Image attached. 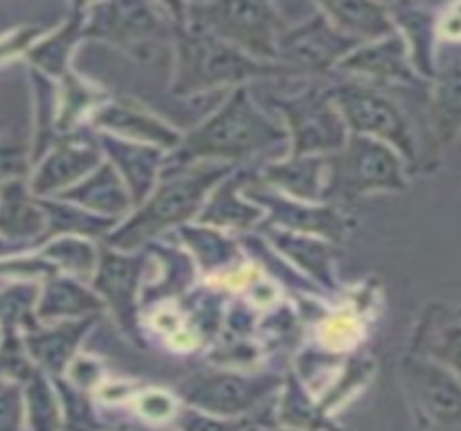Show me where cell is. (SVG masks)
<instances>
[{
	"instance_id": "cell-22",
	"label": "cell",
	"mask_w": 461,
	"mask_h": 431,
	"mask_svg": "<svg viewBox=\"0 0 461 431\" xmlns=\"http://www.w3.org/2000/svg\"><path fill=\"white\" fill-rule=\"evenodd\" d=\"M259 182L306 203H326L328 157L321 156H289L276 160L259 171Z\"/></svg>"
},
{
	"instance_id": "cell-41",
	"label": "cell",
	"mask_w": 461,
	"mask_h": 431,
	"mask_svg": "<svg viewBox=\"0 0 461 431\" xmlns=\"http://www.w3.org/2000/svg\"><path fill=\"white\" fill-rule=\"evenodd\" d=\"M177 427L179 431H246L249 423L241 418H224L194 410V408H185L177 414Z\"/></svg>"
},
{
	"instance_id": "cell-32",
	"label": "cell",
	"mask_w": 461,
	"mask_h": 431,
	"mask_svg": "<svg viewBox=\"0 0 461 431\" xmlns=\"http://www.w3.org/2000/svg\"><path fill=\"white\" fill-rule=\"evenodd\" d=\"M283 397L278 403V421L287 429L298 431H337L328 421V414L321 410L320 403L311 400V395L302 386L300 378L294 373L283 382Z\"/></svg>"
},
{
	"instance_id": "cell-37",
	"label": "cell",
	"mask_w": 461,
	"mask_h": 431,
	"mask_svg": "<svg viewBox=\"0 0 461 431\" xmlns=\"http://www.w3.org/2000/svg\"><path fill=\"white\" fill-rule=\"evenodd\" d=\"M433 123L438 139L448 143L461 130V72L448 74L442 80L433 100Z\"/></svg>"
},
{
	"instance_id": "cell-9",
	"label": "cell",
	"mask_w": 461,
	"mask_h": 431,
	"mask_svg": "<svg viewBox=\"0 0 461 431\" xmlns=\"http://www.w3.org/2000/svg\"><path fill=\"white\" fill-rule=\"evenodd\" d=\"M283 382L274 373L246 375L235 371H212L185 380L179 386V395L194 410L224 418H241L283 389Z\"/></svg>"
},
{
	"instance_id": "cell-7",
	"label": "cell",
	"mask_w": 461,
	"mask_h": 431,
	"mask_svg": "<svg viewBox=\"0 0 461 431\" xmlns=\"http://www.w3.org/2000/svg\"><path fill=\"white\" fill-rule=\"evenodd\" d=\"M270 108L285 119L291 140V156H334L349 139L330 89H311L287 97H270Z\"/></svg>"
},
{
	"instance_id": "cell-39",
	"label": "cell",
	"mask_w": 461,
	"mask_h": 431,
	"mask_svg": "<svg viewBox=\"0 0 461 431\" xmlns=\"http://www.w3.org/2000/svg\"><path fill=\"white\" fill-rule=\"evenodd\" d=\"M65 100H60V114H59V130L60 136L65 132H71L76 119L80 117L86 108L95 103V91L86 86L82 80L74 78V76H65Z\"/></svg>"
},
{
	"instance_id": "cell-19",
	"label": "cell",
	"mask_w": 461,
	"mask_h": 431,
	"mask_svg": "<svg viewBox=\"0 0 461 431\" xmlns=\"http://www.w3.org/2000/svg\"><path fill=\"white\" fill-rule=\"evenodd\" d=\"M54 199L68 201V203L78 205L82 210L91 211V214L111 218V220L117 222L125 220L134 211L128 185L121 179V175L114 171L111 162H102L82 182L71 185L69 190L54 196Z\"/></svg>"
},
{
	"instance_id": "cell-18",
	"label": "cell",
	"mask_w": 461,
	"mask_h": 431,
	"mask_svg": "<svg viewBox=\"0 0 461 431\" xmlns=\"http://www.w3.org/2000/svg\"><path fill=\"white\" fill-rule=\"evenodd\" d=\"M257 175H252L249 168H240V171L235 168L207 196L196 222L213 229H238V231L255 229L263 220V210L246 199L244 185L257 179Z\"/></svg>"
},
{
	"instance_id": "cell-43",
	"label": "cell",
	"mask_w": 461,
	"mask_h": 431,
	"mask_svg": "<svg viewBox=\"0 0 461 431\" xmlns=\"http://www.w3.org/2000/svg\"><path fill=\"white\" fill-rule=\"evenodd\" d=\"M24 395L18 384H0V431H22Z\"/></svg>"
},
{
	"instance_id": "cell-6",
	"label": "cell",
	"mask_w": 461,
	"mask_h": 431,
	"mask_svg": "<svg viewBox=\"0 0 461 431\" xmlns=\"http://www.w3.org/2000/svg\"><path fill=\"white\" fill-rule=\"evenodd\" d=\"M408 188L403 157L375 139L351 134L339 154L328 156V201H351L371 193Z\"/></svg>"
},
{
	"instance_id": "cell-42",
	"label": "cell",
	"mask_w": 461,
	"mask_h": 431,
	"mask_svg": "<svg viewBox=\"0 0 461 431\" xmlns=\"http://www.w3.org/2000/svg\"><path fill=\"white\" fill-rule=\"evenodd\" d=\"M31 166L32 160L29 147L15 143V140H3L0 143V185L26 179Z\"/></svg>"
},
{
	"instance_id": "cell-27",
	"label": "cell",
	"mask_w": 461,
	"mask_h": 431,
	"mask_svg": "<svg viewBox=\"0 0 461 431\" xmlns=\"http://www.w3.org/2000/svg\"><path fill=\"white\" fill-rule=\"evenodd\" d=\"M177 236L188 247L201 270L207 274L230 270V267L241 264V247L235 239L221 233V229L196 222V225L179 227Z\"/></svg>"
},
{
	"instance_id": "cell-28",
	"label": "cell",
	"mask_w": 461,
	"mask_h": 431,
	"mask_svg": "<svg viewBox=\"0 0 461 431\" xmlns=\"http://www.w3.org/2000/svg\"><path fill=\"white\" fill-rule=\"evenodd\" d=\"M40 201H41L43 211H46V220H48L43 244L65 236H76L85 239H104L114 227L119 225L117 220L91 214V211L82 210V207L74 203H68V201H60V199H40Z\"/></svg>"
},
{
	"instance_id": "cell-14",
	"label": "cell",
	"mask_w": 461,
	"mask_h": 431,
	"mask_svg": "<svg viewBox=\"0 0 461 431\" xmlns=\"http://www.w3.org/2000/svg\"><path fill=\"white\" fill-rule=\"evenodd\" d=\"M102 149L97 139L68 136L54 145L35 165L29 188L37 199H54L102 165Z\"/></svg>"
},
{
	"instance_id": "cell-5",
	"label": "cell",
	"mask_w": 461,
	"mask_h": 431,
	"mask_svg": "<svg viewBox=\"0 0 461 431\" xmlns=\"http://www.w3.org/2000/svg\"><path fill=\"white\" fill-rule=\"evenodd\" d=\"M179 18L175 4L102 3L86 7L85 40H100L121 48L136 58L173 43Z\"/></svg>"
},
{
	"instance_id": "cell-20",
	"label": "cell",
	"mask_w": 461,
	"mask_h": 431,
	"mask_svg": "<svg viewBox=\"0 0 461 431\" xmlns=\"http://www.w3.org/2000/svg\"><path fill=\"white\" fill-rule=\"evenodd\" d=\"M46 211L26 179L0 185V236L37 250L46 238Z\"/></svg>"
},
{
	"instance_id": "cell-38",
	"label": "cell",
	"mask_w": 461,
	"mask_h": 431,
	"mask_svg": "<svg viewBox=\"0 0 461 431\" xmlns=\"http://www.w3.org/2000/svg\"><path fill=\"white\" fill-rule=\"evenodd\" d=\"M373 373H375V360L362 358V356L349 358L348 363H345L343 373L339 375L332 389L328 391L326 397L320 401L321 410L328 412L332 410V408L341 406L345 400H349L351 392L360 391L362 386L371 380Z\"/></svg>"
},
{
	"instance_id": "cell-34",
	"label": "cell",
	"mask_w": 461,
	"mask_h": 431,
	"mask_svg": "<svg viewBox=\"0 0 461 431\" xmlns=\"http://www.w3.org/2000/svg\"><path fill=\"white\" fill-rule=\"evenodd\" d=\"M37 253H40L43 259L50 261L59 272H65V274L74 278L95 274L97 259H100V255H97V250L91 242L76 236L50 239V242H46L43 247L37 248Z\"/></svg>"
},
{
	"instance_id": "cell-45",
	"label": "cell",
	"mask_w": 461,
	"mask_h": 431,
	"mask_svg": "<svg viewBox=\"0 0 461 431\" xmlns=\"http://www.w3.org/2000/svg\"><path fill=\"white\" fill-rule=\"evenodd\" d=\"M438 35H442L444 40H461V4H455L448 13L442 15V20L438 22Z\"/></svg>"
},
{
	"instance_id": "cell-33",
	"label": "cell",
	"mask_w": 461,
	"mask_h": 431,
	"mask_svg": "<svg viewBox=\"0 0 461 431\" xmlns=\"http://www.w3.org/2000/svg\"><path fill=\"white\" fill-rule=\"evenodd\" d=\"M422 356L436 360L461 380V318L425 321L419 328Z\"/></svg>"
},
{
	"instance_id": "cell-24",
	"label": "cell",
	"mask_w": 461,
	"mask_h": 431,
	"mask_svg": "<svg viewBox=\"0 0 461 431\" xmlns=\"http://www.w3.org/2000/svg\"><path fill=\"white\" fill-rule=\"evenodd\" d=\"M104 302L95 289L82 285L80 278L57 274L43 283L35 318L40 324H57V321L100 318Z\"/></svg>"
},
{
	"instance_id": "cell-44",
	"label": "cell",
	"mask_w": 461,
	"mask_h": 431,
	"mask_svg": "<svg viewBox=\"0 0 461 431\" xmlns=\"http://www.w3.org/2000/svg\"><path fill=\"white\" fill-rule=\"evenodd\" d=\"M139 410L142 417L149 418V421L160 423V421H167V418L175 417L177 406H175V400L171 395H167V392L151 391V392H145V395L140 397Z\"/></svg>"
},
{
	"instance_id": "cell-10",
	"label": "cell",
	"mask_w": 461,
	"mask_h": 431,
	"mask_svg": "<svg viewBox=\"0 0 461 431\" xmlns=\"http://www.w3.org/2000/svg\"><path fill=\"white\" fill-rule=\"evenodd\" d=\"M244 196L259 205L263 214H267L266 225L283 229V231L321 238L337 244L343 242L349 229L354 227V220L345 216L334 203H306V201L291 199L270 185L261 184L259 175L244 185Z\"/></svg>"
},
{
	"instance_id": "cell-23",
	"label": "cell",
	"mask_w": 461,
	"mask_h": 431,
	"mask_svg": "<svg viewBox=\"0 0 461 431\" xmlns=\"http://www.w3.org/2000/svg\"><path fill=\"white\" fill-rule=\"evenodd\" d=\"M263 238L270 242L276 253L287 257L291 264H295L302 272H306L317 287L334 292L337 289V276H334V247L321 238L302 236V233L283 231V229L263 225Z\"/></svg>"
},
{
	"instance_id": "cell-48",
	"label": "cell",
	"mask_w": 461,
	"mask_h": 431,
	"mask_svg": "<svg viewBox=\"0 0 461 431\" xmlns=\"http://www.w3.org/2000/svg\"><path fill=\"white\" fill-rule=\"evenodd\" d=\"M136 431H171V429H162V427H139Z\"/></svg>"
},
{
	"instance_id": "cell-8",
	"label": "cell",
	"mask_w": 461,
	"mask_h": 431,
	"mask_svg": "<svg viewBox=\"0 0 461 431\" xmlns=\"http://www.w3.org/2000/svg\"><path fill=\"white\" fill-rule=\"evenodd\" d=\"M330 95L351 134L393 147L403 160H416V140L402 108L380 91L360 85L332 86Z\"/></svg>"
},
{
	"instance_id": "cell-15",
	"label": "cell",
	"mask_w": 461,
	"mask_h": 431,
	"mask_svg": "<svg viewBox=\"0 0 461 431\" xmlns=\"http://www.w3.org/2000/svg\"><path fill=\"white\" fill-rule=\"evenodd\" d=\"M93 125L97 132L117 136V139L131 140V143L151 145L162 151L177 149L184 140V134L168 125L164 119L139 106L134 102H106L100 103L95 114H93Z\"/></svg>"
},
{
	"instance_id": "cell-35",
	"label": "cell",
	"mask_w": 461,
	"mask_h": 431,
	"mask_svg": "<svg viewBox=\"0 0 461 431\" xmlns=\"http://www.w3.org/2000/svg\"><path fill=\"white\" fill-rule=\"evenodd\" d=\"M149 250L158 255V259L167 265V276L158 278L153 285L142 287L140 292V307L145 304L160 302V300L179 296L184 293L188 285L192 283V274H194V267H192V261L188 255L179 253L175 248H167L162 244H149Z\"/></svg>"
},
{
	"instance_id": "cell-40",
	"label": "cell",
	"mask_w": 461,
	"mask_h": 431,
	"mask_svg": "<svg viewBox=\"0 0 461 431\" xmlns=\"http://www.w3.org/2000/svg\"><path fill=\"white\" fill-rule=\"evenodd\" d=\"M57 392L63 401L65 418H68L69 431H95L97 423L93 417V410L86 401L85 392H80L76 386H71L63 378H52Z\"/></svg>"
},
{
	"instance_id": "cell-30",
	"label": "cell",
	"mask_w": 461,
	"mask_h": 431,
	"mask_svg": "<svg viewBox=\"0 0 461 431\" xmlns=\"http://www.w3.org/2000/svg\"><path fill=\"white\" fill-rule=\"evenodd\" d=\"M394 29L403 32V41L408 46L410 61L414 72L433 76V35L438 26L427 11L414 7H391Z\"/></svg>"
},
{
	"instance_id": "cell-21",
	"label": "cell",
	"mask_w": 461,
	"mask_h": 431,
	"mask_svg": "<svg viewBox=\"0 0 461 431\" xmlns=\"http://www.w3.org/2000/svg\"><path fill=\"white\" fill-rule=\"evenodd\" d=\"M339 67L343 72L365 76V78L380 80V83H414L416 78L408 46L399 31L384 40L362 43L349 57L343 58Z\"/></svg>"
},
{
	"instance_id": "cell-49",
	"label": "cell",
	"mask_w": 461,
	"mask_h": 431,
	"mask_svg": "<svg viewBox=\"0 0 461 431\" xmlns=\"http://www.w3.org/2000/svg\"><path fill=\"white\" fill-rule=\"evenodd\" d=\"M0 339H3V330H0Z\"/></svg>"
},
{
	"instance_id": "cell-3",
	"label": "cell",
	"mask_w": 461,
	"mask_h": 431,
	"mask_svg": "<svg viewBox=\"0 0 461 431\" xmlns=\"http://www.w3.org/2000/svg\"><path fill=\"white\" fill-rule=\"evenodd\" d=\"M173 50L175 76L171 91L177 97H194L227 86L240 89L252 80L300 76L287 65L250 57L212 32L194 29L181 20L175 31Z\"/></svg>"
},
{
	"instance_id": "cell-36",
	"label": "cell",
	"mask_w": 461,
	"mask_h": 431,
	"mask_svg": "<svg viewBox=\"0 0 461 431\" xmlns=\"http://www.w3.org/2000/svg\"><path fill=\"white\" fill-rule=\"evenodd\" d=\"M41 289L37 283H11L0 289V330L18 332L32 328L37 324L35 309L40 302Z\"/></svg>"
},
{
	"instance_id": "cell-29",
	"label": "cell",
	"mask_w": 461,
	"mask_h": 431,
	"mask_svg": "<svg viewBox=\"0 0 461 431\" xmlns=\"http://www.w3.org/2000/svg\"><path fill=\"white\" fill-rule=\"evenodd\" d=\"M31 83L35 95V139L31 147V160L32 165H37L65 136H60L59 130L60 97L54 80L37 69H31Z\"/></svg>"
},
{
	"instance_id": "cell-2",
	"label": "cell",
	"mask_w": 461,
	"mask_h": 431,
	"mask_svg": "<svg viewBox=\"0 0 461 431\" xmlns=\"http://www.w3.org/2000/svg\"><path fill=\"white\" fill-rule=\"evenodd\" d=\"M233 171V165L222 162L164 168L156 190L104 238V247L119 253L145 250L167 231L188 225L199 216L207 196Z\"/></svg>"
},
{
	"instance_id": "cell-16",
	"label": "cell",
	"mask_w": 461,
	"mask_h": 431,
	"mask_svg": "<svg viewBox=\"0 0 461 431\" xmlns=\"http://www.w3.org/2000/svg\"><path fill=\"white\" fill-rule=\"evenodd\" d=\"M97 145L102 154L108 157L114 171L121 175L125 185H128L134 210L145 203L147 196L156 190L160 175L167 160V151L158 149L151 145L131 143V140L117 139V136L97 132Z\"/></svg>"
},
{
	"instance_id": "cell-13",
	"label": "cell",
	"mask_w": 461,
	"mask_h": 431,
	"mask_svg": "<svg viewBox=\"0 0 461 431\" xmlns=\"http://www.w3.org/2000/svg\"><path fill=\"white\" fill-rule=\"evenodd\" d=\"M403 380L420 412L442 429H461V380L427 356H410L402 364Z\"/></svg>"
},
{
	"instance_id": "cell-17",
	"label": "cell",
	"mask_w": 461,
	"mask_h": 431,
	"mask_svg": "<svg viewBox=\"0 0 461 431\" xmlns=\"http://www.w3.org/2000/svg\"><path fill=\"white\" fill-rule=\"evenodd\" d=\"M100 318H86L74 321H57L52 326H43L37 321L29 330L22 332L26 354L37 369L50 378H63L65 371L74 363L80 343L89 335V330Z\"/></svg>"
},
{
	"instance_id": "cell-12",
	"label": "cell",
	"mask_w": 461,
	"mask_h": 431,
	"mask_svg": "<svg viewBox=\"0 0 461 431\" xmlns=\"http://www.w3.org/2000/svg\"><path fill=\"white\" fill-rule=\"evenodd\" d=\"M149 264V250L139 253H119V250L104 247L97 259L93 289L102 298L104 307L113 310L117 324L134 341H140V283Z\"/></svg>"
},
{
	"instance_id": "cell-26",
	"label": "cell",
	"mask_w": 461,
	"mask_h": 431,
	"mask_svg": "<svg viewBox=\"0 0 461 431\" xmlns=\"http://www.w3.org/2000/svg\"><path fill=\"white\" fill-rule=\"evenodd\" d=\"M85 22H86V7L85 4H74L68 20L63 26L52 32V35L43 37L35 46L26 50L32 69L46 74L48 78H60L69 74V61L74 54L76 43L85 40Z\"/></svg>"
},
{
	"instance_id": "cell-1",
	"label": "cell",
	"mask_w": 461,
	"mask_h": 431,
	"mask_svg": "<svg viewBox=\"0 0 461 431\" xmlns=\"http://www.w3.org/2000/svg\"><path fill=\"white\" fill-rule=\"evenodd\" d=\"M287 139L285 125L255 102L249 86H240L205 121L184 134L181 145L164 160V168H184L199 162L235 166V162L274 149Z\"/></svg>"
},
{
	"instance_id": "cell-11",
	"label": "cell",
	"mask_w": 461,
	"mask_h": 431,
	"mask_svg": "<svg viewBox=\"0 0 461 431\" xmlns=\"http://www.w3.org/2000/svg\"><path fill=\"white\" fill-rule=\"evenodd\" d=\"M362 46L332 24L320 7L306 20L289 26L278 40L276 61L302 74H320L339 67L345 57Z\"/></svg>"
},
{
	"instance_id": "cell-4",
	"label": "cell",
	"mask_w": 461,
	"mask_h": 431,
	"mask_svg": "<svg viewBox=\"0 0 461 431\" xmlns=\"http://www.w3.org/2000/svg\"><path fill=\"white\" fill-rule=\"evenodd\" d=\"M177 11L184 24L212 32L218 40L261 61L278 63V40L289 29V24L276 4L233 0V3L177 4Z\"/></svg>"
},
{
	"instance_id": "cell-31",
	"label": "cell",
	"mask_w": 461,
	"mask_h": 431,
	"mask_svg": "<svg viewBox=\"0 0 461 431\" xmlns=\"http://www.w3.org/2000/svg\"><path fill=\"white\" fill-rule=\"evenodd\" d=\"M22 395H24L29 431H60L63 418H60L59 392L54 382H50V375L35 367L29 380L22 384Z\"/></svg>"
},
{
	"instance_id": "cell-25",
	"label": "cell",
	"mask_w": 461,
	"mask_h": 431,
	"mask_svg": "<svg viewBox=\"0 0 461 431\" xmlns=\"http://www.w3.org/2000/svg\"><path fill=\"white\" fill-rule=\"evenodd\" d=\"M320 11L345 35L360 43H371L397 32L391 7L380 3H360V0H339L321 3Z\"/></svg>"
},
{
	"instance_id": "cell-46",
	"label": "cell",
	"mask_w": 461,
	"mask_h": 431,
	"mask_svg": "<svg viewBox=\"0 0 461 431\" xmlns=\"http://www.w3.org/2000/svg\"><path fill=\"white\" fill-rule=\"evenodd\" d=\"M31 247H24V244H15V242H9V239H5L0 236V259H7V257H15V255H24V253H31Z\"/></svg>"
},
{
	"instance_id": "cell-47",
	"label": "cell",
	"mask_w": 461,
	"mask_h": 431,
	"mask_svg": "<svg viewBox=\"0 0 461 431\" xmlns=\"http://www.w3.org/2000/svg\"><path fill=\"white\" fill-rule=\"evenodd\" d=\"M246 431H298V429H270V427H249Z\"/></svg>"
}]
</instances>
